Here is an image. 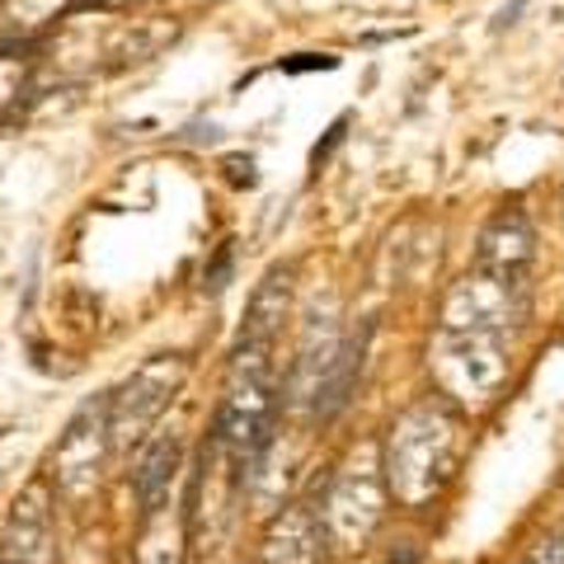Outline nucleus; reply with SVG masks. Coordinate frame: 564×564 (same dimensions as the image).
I'll return each instance as SVG.
<instances>
[{
	"label": "nucleus",
	"instance_id": "nucleus-6",
	"mask_svg": "<svg viewBox=\"0 0 564 564\" xmlns=\"http://www.w3.org/2000/svg\"><path fill=\"white\" fill-rule=\"evenodd\" d=\"M113 456V437H109V400H90L70 414L66 433L57 437L52 447V462H47V480L66 499H85L95 494L104 466Z\"/></svg>",
	"mask_w": 564,
	"mask_h": 564
},
{
	"label": "nucleus",
	"instance_id": "nucleus-8",
	"mask_svg": "<svg viewBox=\"0 0 564 564\" xmlns=\"http://www.w3.org/2000/svg\"><path fill=\"white\" fill-rule=\"evenodd\" d=\"M522 282H503L489 273H475L456 282L443 302V329H475V334H503L522 315L518 302Z\"/></svg>",
	"mask_w": 564,
	"mask_h": 564
},
{
	"label": "nucleus",
	"instance_id": "nucleus-2",
	"mask_svg": "<svg viewBox=\"0 0 564 564\" xmlns=\"http://www.w3.org/2000/svg\"><path fill=\"white\" fill-rule=\"evenodd\" d=\"M278 410H282V395H278L273 348H240L236 344L217 419H212V443L226 456V466L236 470L240 489L250 480V470L259 466V456L273 447Z\"/></svg>",
	"mask_w": 564,
	"mask_h": 564
},
{
	"label": "nucleus",
	"instance_id": "nucleus-1",
	"mask_svg": "<svg viewBox=\"0 0 564 564\" xmlns=\"http://www.w3.org/2000/svg\"><path fill=\"white\" fill-rule=\"evenodd\" d=\"M466 462V414L452 410L447 400L410 404L381 443V470L386 489L400 508H433Z\"/></svg>",
	"mask_w": 564,
	"mask_h": 564
},
{
	"label": "nucleus",
	"instance_id": "nucleus-13",
	"mask_svg": "<svg viewBox=\"0 0 564 564\" xmlns=\"http://www.w3.org/2000/svg\"><path fill=\"white\" fill-rule=\"evenodd\" d=\"M527 564H564V532L541 536V541L532 545V555H527Z\"/></svg>",
	"mask_w": 564,
	"mask_h": 564
},
{
	"label": "nucleus",
	"instance_id": "nucleus-4",
	"mask_svg": "<svg viewBox=\"0 0 564 564\" xmlns=\"http://www.w3.org/2000/svg\"><path fill=\"white\" fill-rule=\"evenodd\" d=\"M429 372L437 381V400L452 410H485L499 400L508 381V348L503 334H475V329H443L429 352Z\"/></svg>",
	"mask_w": 564,
	"mask_h": 564
},
{
	"label": "nucleus",
	"instance_id": "nucleus-7",
	"mask_svg": "<svg viewBox=\"0 0 564 564\" xmlns=\"http://www.w3.org/2000/svg\"><path fill=\"white\" fill-rule=\"evenodd\" d=\"M57 489L47 475H33L0 522V564H57Z\"/></svg>",
	"mask_w": 564,
	"mask_h": 564
},
{
	"label": "nucleus",
	"instance_id": "nucleus-11",
	"mask_svg": "<svg viewBox=\"0 0 564 564\" xmlns=\"http://www.w3.org/2000/svg\"><path fill=\"white\" fill-rule=\"evenodd\" d=\"M184 470V437L180 433H161L132 466V494H137V513L141 522L155 518L161 508H170V489Z\"/></svg>",
	"mask_w": 564,
	"mask_h": 564
},
{
	"label": "nucleus",
	"instance_id": "nucleus-9",
	"mask_svg": "<svg viewBox=\"0 0 564 564\" xmlns=\"http://www.w3.org/2000/svg\"><path fill=\"white\" fill-rule=\"evenodd\" d=\"M325 545H329V536H325L321 503L292 499V503L273 508L269 527H263L259 564H321Z\"/></svg>",
	"mask_w": 564,
	"mask_h": 564
},
{
	"label": "nucleus",
	"instance_id": "nucleus-12",
	"mask_svg": "<svg viewBox=\"0 0 564 564\" xmlns=\"http://www.w3.org/2000/svg\"><path fill=\"white\" fill-rule=\"evenodd\" d=\"M288 315H292V269H269L250 296V311H245L236 344L240 348H278V334H282Z\"/></svg>",
	"mask_w": 564,
	"mask_h": 564
},
{
	"label": "nucleus",
	"instance_id": "nucleus-5",
	"mask_svg": "<svg viewBox=\"0 0 564 564\" xmlns=\"http://www.w3.org/2000/svg\"><path fill=\"white\" fill-rule=\"evenodd\" d=\"M193 372L188 352H155L137 367V372L109 395V437L113 452H132L147 437L161 414L174 404V395L184 391V381Z\"/></svg>",
	"mask_w": 564,
	"mask_h": 564
},
{
	"label": "nucleus",
	"instance_id": "nucleus-14",
	"mask_svg": "<svg viewBox=\"0 0 564 564\" xmlns=\"http://www.w3.org/2000/svg\"><path fill=\"white\" fill-rule=\"evenodd\" d=\"M315 66H339L334 57H296V62H282V70H315Z\"/></svg>",
	"mask_w": 564,
	"mask_h": 564
},
{
	"label": "nucleus",
	"instance_id": "nucleus-3",
	"mask_svg": "<svg viewBox=\"0 0 564 564\" xmlns=\"http://www.w3.org/2000/svg\"><path fill=\"white\" fill-rule=\"evenodd\" d=\"M386 470H381V447L377 443H358L339 466H334L325 499H321V518H325V536L339 551H362L377 536V527L386 522Z\"/></svg>",
	"mask_w": 564,
	"mask_h": 564
},
{
	"label": "nucleus",
	"instance_id": "nucleus-10",
	"mask_svg": "<svg viewBox=\"0 0 564 564\" xmlns=\"http://www.w3.org/2000/svg\"><path fill=\"white\" fill-rule=\"evenodd\" d=\"M536 254V236L532 221L522 212H499L485 231H480V250H475V273L503 278V282H522L527 263Z\"/></svg>",
	"mask_w": 564,
	"mask_h": 564
},
{
	"label": "nucleus",
	"instance_id": "nucleus-15",
	"mask_svg": "<svg viewBox=\"0 0 564 564\" xmlns=\"http://www.w3.org/2000/svg\"><path fill=\"white\" fill-rule=\"evenodd\" d=\"M80 6H95V10H132L141 0H80Z\"/></svg>",
	"mask_w": 564,
	"mask_h": 564
}]
</instances>
